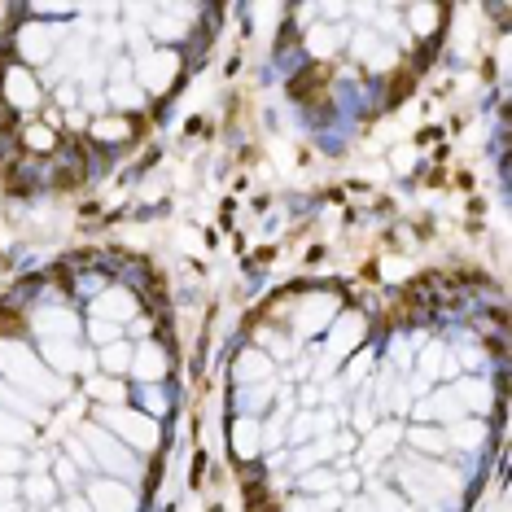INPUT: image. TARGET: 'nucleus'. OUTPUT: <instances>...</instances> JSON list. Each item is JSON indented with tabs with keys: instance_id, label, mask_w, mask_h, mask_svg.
Listing matches in <instances>:
<instances>
[{
	"instance_id": "nucleus-1",
	"label": "nucleus",
	"mask_w": 512,
	"mask_h": 512,
	"mask_svg": "<svg viewBox=\"0 0 512 512\" xmlns=\"http://www.w3.org/2000/svg\"><path fill=\"white\" fill-rule=\"evenodd\" d=\"M504 407L486 272L294 276L232 333L224 447L250 512H469Z\"/></svg>"
},
{
	"instance_id": "nucleus-2",
	"label": "nucleus",
	"mask_w": 512,
	"mask_h": 512,
	"mask_svg": "<svg viewBox=\"0 0 512 512\" xmlns=\"http://www.w3.org/2000/svg\"><path fill=\"white\" fill-rule=\"evenodd\" d=\"M184 355L162 267L84 246L0 294V512H149Z\"/></svg>"
},
{
	"instance_id": "nucleus-3",
	"label": "nucleus",
	"mask_w": 512,
	"mask_h": 512,
	"mask_svg": "<svg viewBox=\"0 0 512 512\" xmlns=\"http://www.w3.org/2000/svg\"><path fill=\"white\" fill-rule=\"evenodd\" d=\"M224 5H14L0 27V193L71 197L167 123Z\"/></svg>"
},
{
	"instance_id": "nucleus-4",
	"label": "nucleus",
	"mask_w": 512,
	"mask_h": 512,
	"mask_svg": "<svg viewBox=\"0 0 512 512\" xmlns=\"http://www.w3.org/2000/svg\"><path fill=\"white\" fill-rule=\"evenodd\" d=\"M272 75L302 132L324 149L351 145L438 62L442 5H285L276 9Z\"/></svg>"
}]
</instances>
